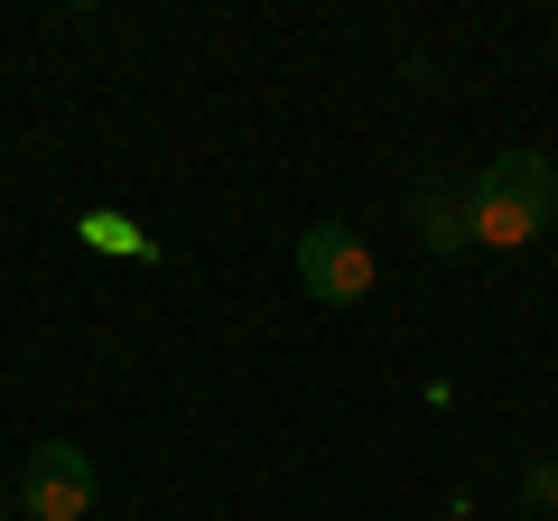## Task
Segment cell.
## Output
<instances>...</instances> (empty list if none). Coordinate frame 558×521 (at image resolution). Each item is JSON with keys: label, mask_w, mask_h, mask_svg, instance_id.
Returning <instances> with one entry per match:
<instances>
[{"label": "cell", "mask_w": 558, "mask_h": 521, "mask_svg": "<svg viewBox=\"0 0 558 521\" xmlns=\"http://www.w3.org/2000/svg\"><path fill=\"white\" fill-rule=\"evenodd\" d=\"M84 242H94V252H131V260H159V242L140 233L131 215H112V205H94V215H84Z\"/></svg>", "instance_id": "5b68a950"}, {"label": "cell", "mask_w": 558, "mask_h": 521, "mask_svg": "<svg viewBox=\"0 0 558 521\" xmlns=\"http://www.w3.org/2000/svg\"><path fill=\"white\" fill-rule=\"evenodd\" d=\"M465 215H475L484 252H521L558 223V159L549 149H502L475 186H465Z\"/></svg>", "instance_id": "6da1fadb"}, {"label": "cell", "mask_w": 558, "mask_h": 521, "mask_svg": "<svg viewBox=\"0 0 558 521\" xmlns=\"http://www.w3.org/2000/svg\"><path fill=\"white\" fill-rule=\"evenodd\" d=\"M410 215H418V242L438 260H457V252H475V215H465V186H447V178H428L410 196Z\"/></svg>", "instance_id": "277c9868"}, {"label": "cell", "mask_w": 558, "mask_h": 521, "mask_svg": "<svg viewBox=\"0 0 558 521\" xmlns=\"http://www.w3.org/2000/svg\"><path fill=\"white\" fill-rule=\"evenodd\" d=\"M0 521H10V502H0Z\"/></svg>", "instance_id": "8992f818"}, {"label": "cell", "mask_w": 558, "mask_h": 521, "mask_svg": "<svg viewBox=\"0 0 558 521\" xmlns=\"http://www.w3.org/2000/svg\"><path fill=\"white\" fill-rule=\"evenodd\" d=\"M549 484H558V465H549Z\"/></svg>", "instance_id": "52a82bcc"}, {"label": "cell", "mask_w": 558, "mask_h": 521, "mask_svg": "<svg viewBox=\"0 0 558 521\" xmlns=\"http://www.w3.org/2000/svg\"><path fill=\"white\" fill-rule=\"evenodd\" d=\"M299 280H307V299H326V307H363L373 299V242L354 233V223H307L299 233Z\"/></svg>", "instance_id": "7a4b0ae2"}, {"label": "cell", "mask_w": 558, "mask_h": 521, "mask_svg": "<svg viewBox=\"0 0 558 521\" xmlns=\"http://www.w3.org/2000/svg\"><path fill=\"white\" fill-rule=\"evenodd\" d=\"M20 512H28V521H84V512H94V457L65 447V438L28 447V465H20Z\"/></svg>", "instance_id": "3957f363"}]
</instances>
